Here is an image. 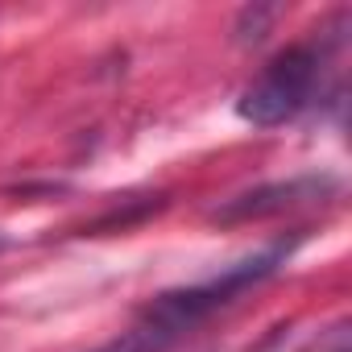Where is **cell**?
<instances>
[{
  "mask_svg": "<svg viewBox=\"0 0 352 352\" xmlns=\"http://www.w3.org/2000/svg\"><path fill=\"white\" fill-rule=\"evenodd\" d=\"M294 245H298V236L278 241V245H270V249H261V253H253V257L220 270L208 282H191V286H179V290H162L157 298H149L137 311V319L116 340H108L96 352H170V348H179L216 311H224L245 290H253L265 278H274L286 265V257L294 253Z\"/></svg>",
  "mask_w": 352,
  "mask_h": 352,
  "instance_id": "1",
  "label": "cell"
},
{
  "mask_svg": "<svg viewBox=\"0 0 352 352\" xmlns=\"http://www.w3.org/2000/svg\"><path fill=\"white\" fill-rule=\"evenodd\" d=\"M336 38H307L274 54L236 96V116L253 129H278L307 112L323 87V71Z\"/></svg>",
  "mask_w": 352,
  "mask_h": 352,
  "instance_id": "2",
  "label": "cell"
},
{
  "mask_svg": "<svg viewBox=\"0 0 352 352\" xmlns=\"http://www.w3.org/2000/svg\"><path fill=\"white\" fill-rule=\"evenodd\" d=\"M331 191H340V183L331 174H307V179H286V183H265V187H253L236 199H228L224 208H216V220L224 224H241V220H265V216H278V212H290L298 204H315V199H327Z\"/></svg>",
  "mask_w": 352,
  "mask_h": 352,
  "instance_id": "3",
  "label": "cell"
},
{
  "mask_svg": "<svg viewBox=\"0 0 352 352\" xmlns=\"http://www.w3.org/2000/svg\"><path fill=\"white\" fill-rule=\"evenodd\" d=\"M274 17H278L274 9H245L241 21H236V38H241V42H261V38H265V25H270Z\"/></svg>",
  "mask_w": 352,
  "mask_h": 352,
  "instance_id": "4",
  "label": "cell"
}]
</instances>
